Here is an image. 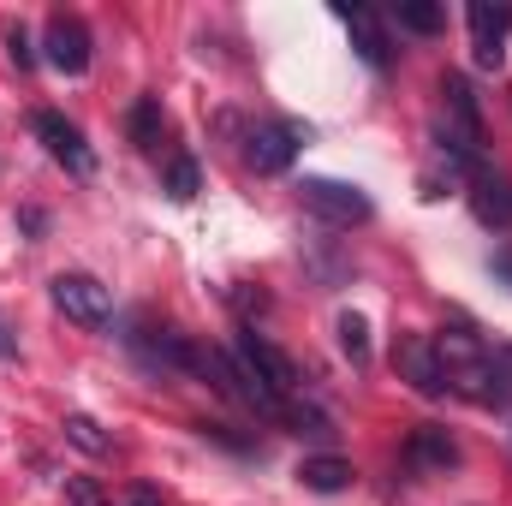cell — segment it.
<instances>
[{
  "mask_svg": "<svg viewBox=\"0 0 512 506\" xmlns=\"http://www.w3.org/2000/svg\"><path fill=\"white\" fill-rule=\"evenodd\" d=\"M298 203H304L316 221H328V227H364V221L376 215L370 191H364V185H346V179H304V185H298Z\"/></svg>",
  "mask_w": 512,
  "mask_h": 506,
  "instance_id": "1",
  "label": "cell"
},
{
  "mask_svg": "<svg viewBox=\"0 0 512 506\" xmlns=\"http://www.w3.org/2000/svg\"><path fill=\"white\" fill-rule=\"evenodd\" d=\"M48 292H54L60 316H72L78 328H108L114 322V298H108V286L96 274H54Z\"/></svg>",
  "mask_w": 512,
  "mask_h": 506,
  "instance_id": "2",
  "label": "cell"
},
{
  "mask_svg": "<svg viewBox=\"0 0 512 506\" xmlns=\"http://www.w3.org/2000/svg\"><path fill=\"white\" fill-rule=\"evenodd\" d=\"M30 126H36V137L48 143V155H54L66 173H78V179H90V173H96V149L84 143V131L72 126L66 114H54V108H36V120H30Z\"/></svg>",
  "mask_w": 512,
  "mask_h": 506,
  "instance_id": "3",
  "label": "cell"
},
{
  "mask_svg": "<svg viewBox=\"0 0 512 506\" xmlns=\"http://www.w3.org/2000/svg\"><path fill=\"white\" fill-rule=\"evenodd\" d=\"M310 143V126L304 120H274V126H256L251 143H245V161H251L256 173H286L292 167V155Z\"/></svg>",
  "mask_w": 512,
  "mask_h": 506,
  "instance_id": "4",
  "label": "cell"
},
{
  "mask_svg": "<svg viewBox=\"0 0 512 506\" xmlns=\"http://www.w3.org/2000/svg\"><path fill=\"white\" fill-rule=\"evenodd\" d=\"M42 54H48V66H54V72L84 78V72H90V30H84V18L54 12V18H48V30H42Z\"/></svg>",
  "mask_w": 512,
  "mask_h": 506,
  "instance_id": "5",
  "label": "cell"
},
{
  "mask_svg": "<svg viewBox=\"0 0 512 506\" xmlns=\"http://www.w3.org/2000/svg\"><path fill=\"white\" fill-rule=\"evenodd\" d=\"M393 370L411 381L423 399H441V393H447V370H441V358H435V340H423V334H405V340L393 346Z\"/></svg>",
  "mask_w": 512,
  "mask_h": 506,
  "instance_id": "6",
  "label": "cell"
},
{
  "mask_svg": "<svg viewBox=\"0 0 512 506\" xmlns=\"http://www.w3.org/2000/svg\"><path fill=\"white\" fill-rule=\"evenodd\" d=\"M233 358H239V364H251L256 376H262L268 387H274V393H280V399H286V393L298 387V370H292V358H286V352H280L274 340H262L256 328H245V334H239Z\"/></svg>",
  "mask_w": 512,
  "mask_h": 506,
  "instance_id": "7",
  "label": "cell"
},
{
  "mask_svg": "<svg viewBox=\"0 0 512 506\" xmlns=\"http://www.w3.org/2000/svg\"><path fill=\"white\" fill-rule=\"evenodd\" d=\"M334 18H340V24L352 30V48L364 54V66H376V72H382L387 60H393V48H387V30H382V18H376L370 6H352V0H340V6H334Z\"/></svg>",
  "mask_w": 512,
  "mask_h": 506,
  "instance_id": "8",
  "label": "cell"
},
{
  "mask_svg": "<svg viewBox=\"0 0 512 506\" xmlns=\"http://www.w3.org/2000/svg\"><path fill=\"white\" fill-rule=\"evenodd\" d=\"M405 465L411 471H453L459 465V441L441 423H417L411 441H405Z\"/></svg>",
  "mask_w": 512,
  "mask_h": 506,
  "instance_id": "9",
  "label": "cell"
},
{
  "mask_svg": "<svg viewBox=\"0 0 512 506\" xmlns=\"http://www.w3.org/2000/svg\"><path fill=\"white\" fill-rule=\"evenodd\" d=\"M441 102H447V126L483 143V114H477V90H471V78H465V72H447V78H441Z\"/></svg>",
  "mask_w": 512,
  "mask_h": 506,
  "instance_id": "10",
  "label": "cell"
},
{
  "mask_svg": "<svg viewBox=\"0 0 512 506\" xmlns=\"http://www.w3.org/2000/svg\"><path fill=\"white\" fill-rule=\"evenodd\" d=\"M352 465L346 459H334V453H316V459H304L298 465V483L310 489V495H340V489H352Z\"/></svg>",
  "mask_w": 512,
  "mask_h": 506,
  "instance_id": "11",
  "label": "cell"
},
{
  "mask_svg": "<svg viewBox=\"0 0 512 506\" xmlns=\"http://www.w3.org/2000/svg\"><path fill=\"white\" fill-rule=\"evenodd\" d=\"M471 209L483 227H512V185L495 173H477V191H471Z\"/></svg>",
  "mask_w": 512,
  "mask_h": 506,
  "instance_id": "12",
  "label": "cell"
},
{
  "mask_svg": "<svg viewBox=\"0 0 512 506\" xmlns=\"http://www.w3.org/2000/svg\"><path fill=\"white\" fill-rule=\"evenodd\" d=\"M126 131H131V143H137V149H161V137H167V114H161V102H155V96H143V102L131 108Z\"/></svg>",
  "mask_w": 512,
  "mask_h": 506,
  "instance_id": "13",
  "label": "cell"
},
{
  "mask_svg": "<svg viewBox=\"0 0 512 506\" xmlns=\"http://www.w3.org/2000/svg\"><path fill=\"white\" fill-rule=\"evenodd\" d=\"M471 30H477V48H501V36L512 30V6H489V0H471Z\"/></svg>",
  "mask_w": 512,
  "mask_h": 506,
  "instance_id": "14",
  "label": "cell"
},
{
  "mask_svg": "<svg viewBox=\"0 0 512 506\" xmlns=\"http://www.w3.org/2000/svg\"><path fill=\"white\" fill-rule=\"evenodd\" d=\"M393 18H399V30H417V36H435V30L447 24V12H441L435 0H399Z\"/></svg>",
  "mask_w": 512,
  "mask_h": 506,
  "instance_id": "15",
  "label": "cell"
},
{
  "mask_svg": "<svg viewBox=\"0 0 512 506\" xmlns=\"http://www.w3.org/2000/svg\"><path fill=\"white\" fill-rule=\"evenodd\" d=\"M197 191H203L197 161H191V155H167V197H173V203H191Z\"/></svg>",
  "mask_w": 512,
  "mask_h": 506,
  "instance_id": "16",
  "label": "cell"
},
{
  "mask_svg": "<svg viewBox=\"0 0 512 506\" xmlns=\"http://www.w3.org/2000/svg\"><path fill=\"white\" fill-rule=\"evenodd\" d=\"M334 334H340V352H346L352 364H364V358H370V322H364L358 310H340Z\"/></svg>",
  "mask_w": 512,
  "mask_h": 506,
  "instance_id": "17",
  "label": "cell"
},
{
  "mask_svg": "<svg viewBox=\"0 0 512 506\" xmlns=\"http://www.w3.org/2000/svg\"><path fill=\"white\" fill-rule=\"evenodd\" d=\"M66 441H72V447H84V453H96V459L114 447V441L102 435V423H96V417H84V411H72V417H66Z\"/></svg>",
  "mask_w": 512,
  "mask_h": 506,
  "instance_id": "18",
  "label": "cell"
},
{
  "mask_svg": "<svg viewBox=\"0 0 512 506\" xmlns=\"http://www.w3.org/2000/svg\"><path fill=\"white\" fill-rule=\"evenodd\" d=\"M6 60H12L18 72H30V66H36V42L24 36V24H12V30H6Z\"/></svg>",
  "mask_w": 512,
  "mask_h": 506,
  "instance_id": "19",
  "label": "cell"
},
{
  "mask_svg": "<svg viewBox=\"0 0 512 506\" xmlns=\"http://www.w3.org/2000/svg\"><path fill=\"white\" fill-rule=\"evenodd\" d=\"M66 495H72V506H102V483H90V477H66Z\"/></svg>",
  "mask_w": 512,
  "mask_h": 506,
  "instance_id": "20",
  "label": "cell"
},
{
  "mask_svg": "<svg viewBox=\"0 0 512 506\" xmlns=\"http://www.w3.org/2000/svg\"><path fill=\"white\" fill-rule=\"evenodd\" d=\"M18 227H24L30 239H42V233H48V215H42V209H18Z\"/></svg>",
  "mask_w": 512,
  "mask_h": 506,
  "instance_id": "21",
  "label": "cell"
},
{
  "mask_svg": "<svg viewBox=\"0 0 512 506\" xmlns=\"http://www.w3.org/2000/svg\"><path fill=\"white\" fill-rule=\"evenodd\" d=\"M12 358H18V334H12V322L0 310V364H12Z\"/></svg>",
  "mask_w": 512,
  "mask_h": 506,
  "instance_id": "22",
  "label": "cell"
},
{
  "mask_svg": "<svg viewBox=\"0 0 512 506\" xmlns=\"http://www.w3.org/2000/svg\"><path fill=\"white\" fill-rule=\"evenodd\" d=\"M126 506H161V495H155L149 483H137V489H131V495H126Z\"/></svg>",
  "mask_w": 512,
  "mask_h": 506,
  "instance_id": "23",
  "label": "cell"
},
{
  "mask_svg": "<svg viewBox=\"0 0 512 506\" xmlns=\"http://www.w3.org/2000/svg\"><path fill=\"white\" fill-rule=\"evenodd\" d=\"M489 268H495V274H501V280L512 286V251H507V245H501V251L489 256Z\"/></svg>",
  "mask_w": 512,
  "mask_h": 506,
  "instance_id": "24",
  "label": "cell"
}]
</instances>
